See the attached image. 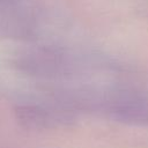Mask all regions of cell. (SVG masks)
<instances>
[{
  "label": "cell",
  "instance_id": "obj_1",
  "mask_svg": "<svg viewBox=\"0 0 148 148\" xmlns=\"http://www.w3.org/2000/svg\"><path fill=\"white\" fill-rule=\"evenodd\" d=\"M54 108L44 103L27 102L17 108V117L29 127H45L60 117Z\"/></svg>",
  "mask_w": 148,
  "mask_h": 148
}]
</instances>
